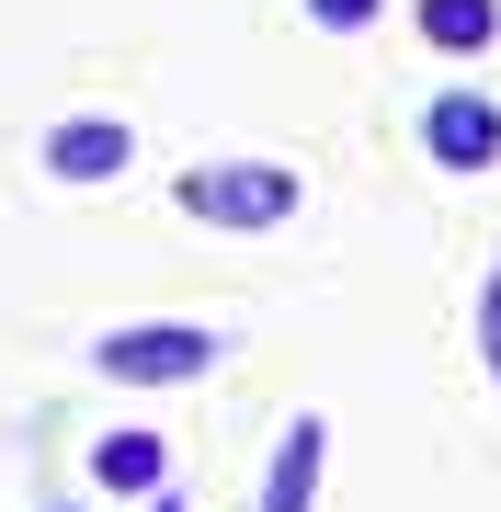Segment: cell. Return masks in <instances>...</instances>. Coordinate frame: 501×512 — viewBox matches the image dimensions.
<instances>
[{
	"label": "cell",
	"instance_id": "cell-1",
	"mask_svg": "<svg viewBox=\"0 0 501 512\" xmlns=\"http://www.w3.org/2000/svg\"><path fill=\"white\" fill-rule=\"evenodd\" d=\"M183 205L205 228H274V217H297V171H274V160H205V171H183Z\"/></svg>",
	"mask_w": 501,
	"mask_h": 512
},
{
	"label": "cell",
	"instance_id": "cell-2",
	"mask_svg": "<svg viewBox=\"0 0 501 512\" xmlns=\"http://www.w3.org/2000/svg\"><path fill=\"white\" fill-rule=\"evenodd\" d=\"M205 365H217V342L183 330V319H149V330H114L103 342V376H126V387H183Z\"/></svg>",
	"mask_w": 501,
	"mask_h": 512
},
{
	"label": "cell",
	"instance_id": "cell-3",
	"mask_svg": "<svg viewBox=\"0 0 501 512\" xmlns=\"http://www.w3.org/2000/svg\"><path fill=\"white\" fill-rule=\"evenodd\" d=\"M422 148H433L445 171H490V160H501V103H479V92H445V103L422 114Z\"/></svg>",
	"mask_w": 501,
	"mask_h": 512
},
{
	"label": "cell",
	"instance_id": "cell-4",
	"mask_svg": "<svg viewBox=\"0 0 501 512\" xmlns=\"http://www.w3.org/2000/svg\"><path fill=\"white\" fill-rule=\"evenodd\" d=\"M126 126H103V114H92V126H57L46 137V171H57V183H114V171H126Z\"/></svg>",
	"mask_w": 501,
	"mask_h": 512
},
{
	"label": "cell",
	"instance_id": "cell-5",
	"mask_svg": "<svg viewBox=\"0 0 501 512\" xmlns=\"http://www.w3.org/2000/svg\"><path fill=\"white\" fill-rule=\"evenodd\" d=\"M319 456H331V433H319V421H285L274 478H262V512H308L319 501Z\"/></svg>",
	"mask_w": 501,
	"mask_h": 512
},
{
	"label": "cell",
	"instance_id": "cell-6",
	"mask_svg": "<svg viewBox=\"0 0 501 512\" xmlns=\"http://www.w3.org/2000/svg\"><path fill=\"white\" fill-rule=\"evenodd\" d=\"M92 478H103V490H137V501H149L160 478H171V444H160V433H103V444H92Z\"/></svg>",
	"mask_w": 501,
	"mask_h": 512
},
{
	"label": "cell",
	"instance_id": "cell-7",
	"mask_svg": "<svg viewBox=\"0 0 501 512\" xmlns=\"http://www.w3.org/2000/svg\"><path fill=\"white\" fill-rule=\"evenodd\" d=\"M422 35L445 46V57H479L501 35V0H422Z\"/></svg>",
	"mask_w": 501,
	"mask_h": 512
},
{
	"label": "cell",
	"instance_id": "cell-8",
	"mask_svg": "<svg viewBox=\"0 0 501 512\" xmlns=\"http://www.w3.org/2000/svg\"><path fill=\"white\" fill-rule=\"evenodd\" d=\"M479 353H490V387H501V262H490V285H479Z\"/></svg>",
	"mask_w": 501,
	"mask_h": 512
},
{
	"label": "cell",
	"instance_id": "cell-9",
	"mask_svg": "<svg viewBox=\"0 0 501 512\" xmlns=\"http://www.w3.org/2000/svg\"><path fill=\"white\" fill-rule=\"evenodd\" d=\"M319 23H331V35H353V23H376V0H308Z\"/></svg>",
	"mask_w": 501,
	"mask_h": 512
},
{
	"label": "cell",
	"instance_id": "cell-10",
	"mask_svg": "<svg viewBox=\"0 0 501 512\" xmlns=\"http://www.w3.org/2000/svg\"><path fill=\"white\" fill-rule=\"evenodd\" d=\"M149 512H171V501H149Z\"/></svg>",
	"mask_w": 501,
	"mask_h": 512
}]
</instances>
